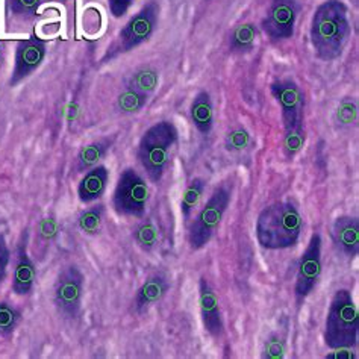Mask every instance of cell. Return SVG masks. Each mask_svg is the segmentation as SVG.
Listing matches in <instances>:
<instances>
[{
  "label": "cell",
  "mask_w": 359,
  "mask_h": 359,
  "mask_svg": "<svg viewBox=\"0 0 359 359\" xmlns=\"http://www.w3.org/2000/svg\"><path fill=\"white\" fill-rule=\"evenodd\" d=\"M159 4L156 0H149L134 17L121 27V31L117 36V41L109 47L107 55L102 58V62H108L123 53L135 50L137 47L152 39L159 23Z\"/></svg>",
  "instance_id": "cell-6"
},
{
  "label": "cell",
  "mask_w": 359,
  "mask_h": 359,
  "mask_svg": "<svg viewBox=\"0 0 359 359\" xmlns=\"http://www.w3.org/2000/svg\"><path fill=\"white\" fill-rule=\"evenodd\" d=\"M83 282L85 278L76 266H67L58 275L53 288V304L64 318H78L82 308Z\"/></svg>",
  "instance_id": "cell-9"
},
{
  "label": "cell",
  "mask_w": 359,
  "mask_h": 359,
  "mask_svg": "<svg viewBox=\"0 0 359 359\" xmlns=\"http://www.w3.org/2000/svg\"><path fill=\"white\" fill-rule=\"evenodd\" d=\"M199 306H201V318L203 327L212 338H220L223 335V318L220 313L219 297H217L211 283L206 278L199 280Z\"/></svg>",
  "instance_id": "cell-14"
},
{
  "label": "cell",
  "mask_w": 359,
  "mask_h": 359,
  "mask_svg": "<svg viewBox=\"0 0 359 359\" xmlns=\"http://www.w3.org/2000/svg\"><path fill=\"white\" fill-rule=\"evenodd\" d=\"M149 96L150 94L147 93L126 87V90L117 97V108L123 114H137L147 105Z\"/></svg>",
  "instance_id": "cell-22"
},
{
  "label": "cell",
  "mask_w": 359,
  "mask_h": 359,
  "mask_svg": "<svg viewBox=\"0 0 359 359\" xmlns=\"http://www.w3.org/2000/svg\"><path fill=\"white\" fill-rule=\"evenodd\" d=\"M258 36V27L253 23H244L235 27L229 35V50L231 53L244 55L253 49Z\"/></svg>",
  "instance_id": "cell-20"
},
{
  "label": "cell",
  "mask_w": 359,
  "mask_h": 359,
  "mask_svg": "<svg viewBox=\"0 0 359 359\" xmlns=\"http://www.w3.org/2000/svg\"><path fill=\"white\" fill-rule=\"evenodd\" d=\"M249 143V134L245 130L240 129V130H235L232 134H229L228 137V149L229 150H241Z\"/></svg>",
  "instance_id": "cell-29"
},
{
  "label": "cell",
  "mask_w": 359,
  "mask_h": 359,
  "mask_svg": "<svg viewBox=\"0 0 359 359\" xmlns=\"http://www.w3.org/2000/svg\"><path fill=\"white\" fill-rule=\"evenodd\" d=\"M135 240L144 250H152L158 241V231L154 228L152 223L141 224L135 232Z\"/></svg>",
  "instance_id": "cell-27"
},
{
  "label": "cell",
  "mask_w": 359,
  "mask_h": 359,
  "mask_svg": "<svg viewBox=\"0 0 359 359\" xmlns=\"http://www.w3.org/2000/svg\"><path fill=\"white\" fill-rule=\"evenodd\" d=\"M103 219H105V205L97 203L79 215L78 226L85 235H96L102 229Z\"/></svg>",
  "instance_id": "cell-24"
},
{
  "label": "cell",
  "mask_w": 359,
  "mask_h": 359,
  "mask_svg": "<svg viewBox=\"0 0 359 359\" xmlns=\"http://www.w3.org/2000/svg\"><path fill=\"white\" fill-rule=\"evenodd\" d=\"M205 188H206V182L201 177L193 179V181L185 188L181 199V212L185 222L191 219V214L194 212L196 206L199 205L202 196L205 193Z\"/></svg>",
  "instance_id": "cell-21"
},
{
  "label": "cell",
  "mask_w": 359,
  "mask_h": 359,
  "mask_svg": "<svg viewBox=\"0 0 359 359\" xmlns=\"http://www.w3.org/2000/svg\"><path fill=\"white\" fill-rule=\"evenodd\" d=\"M9 262H11V250H9L5 235L0 233V287H2V283L6 279Z\"/></svg>",
  "instance_id": "cell-28"
},
{
  "label": "cell",
  "mask_w": 359,
  "mask_h": 359,
  "mask_svg": "<svg viewBox=\"0 0 359 359\" xmlns=\"http://www.w3.org/2000/svg\"><path fill=\"white\" fill-rule=\"evenodd\" d=\"M149 187L134 168H125L112 193V210L120 217L141 219L146 214Z\"/></svg>",
  "instance_id": "cell-8"
},
{
  "label": "cell",
  "mask_w": 359,
  "mask_h": 359,
  "mask_svg": "<svg viewBox=\"0 0 359 359\" xmlns=\"http://www.w3.org/2000/svg\"><path fill=\"white\" fill-rule=\"evenodd\" d=\"M36 282V267L31 257L27 255V240L23 238L18 241L15 249V266L13 275V292L15 296L26 297L31 296Z\"/></svg>",
  "instance_id": "cell-13"
},
{
  "label": "cell",
  "mask_w": 359,
  "mask_h": 359,
  "mask_svg": "<svg viewBox=\"0 0 359 359\" xmlns=\"http://www.w3.org/2000/svg\"><path fill=\"white\" fill-rule=\"evenodd\" d=\"M177 140V128L168 120L155 123L140 138L137 158L152 184H158L163 179L170 161V152L176 146Z\"/></svg>",
  "instance_id": "cell-4"
},
{
  "label": "cell",
  "mask_w": 359,
  "mask_h": 359,
  "mask_svg": "<svg viewBox=\"0 0 359 359\" xmlns=\"http://www.w3.org/2000/svg\"><path fill=\"white\" fill-rule=\"evenodd\" d=\"M158 85V73L152 69H141L132 74L126 87L152 94Z\"/></svg>",
  "instance_id": "cell-26"
},
{
  "label": "cell",
  "mask_w": 359,
  "mask_h": 359,
  "mask_svg": "<svg viewBox=\"0 0 359 359\" xmlns=\"http://www.w3.org/2000/svg\"><path fill=\"white\" fill-rule=\"evenodd\" d=\"M271 96L280 108L283 129V152L294 158L305 144V94L291 79H276L270 85Z\"/></svg>",
  "instance_id": "cell-3"
},
{
  "label": "cell",
  "mask_w": 359,
  "mask_h": 359,
  "mask_svg": "<svg viewBox=\"0 0 359 359\" xmlns=\"http://www.w3.org/2000/svg\"><path fill=\"white\" fill-rule=\"evenodd\" d=\"M304 220L294 202L273 203L262 210L257 220V240L269 250L290 249L299 243Z\"/></svg>",
  "instance_id": "cell-2"
},
{
  "label": "cell",
  "mask_w": 359,
  "mask_h": 359,
  "mask_svg": "<svg viewBox=\"0 0 359 359\" xmlns=\"http://www.w3.org/2000/svg\"><path fill=\"white\" fill-rule=\"evenodd\" d=\"M0 56H2V41H0Z\"/></svg>",
  "instance_id": "cell-32"
},
{
  "label": "cell",
  "mask_w": 359,
  "mask_h": 359,
  "mask_svg": "<svg viewBox=\"0 0 359 359\" xmlns=\"http://www.w3.org/2000/svg\"><path fill=\"white\" fill-rule=\"evenodd\" d=\"M231 199L232 191L228 185L223 184L215 188L214 193L202 206V210L190 226L188 243H190L191 250H201L212 240L226 211H228Z\"/></svg>",
  "instance_id": "cell-7"
},
{
  "label": "cell",
  "mask_w": 359,
  "mask_h": 359,
  "mask_svg": "<svg viewBox=\"0 0 359 359\" xmlns=\"http://www.w3.org/2000/svg\"><path fill=\"white\" fill-rule=\"evenodd\" d=\"M55 2H62L64 4V2H67V0H55Z\"/></svg>",
  "instance_id": "cell-33"
},
{
  "label": "cell",
  "mask_w": 359,
  "mask_h": 359,
  "mask_svg": "<svg viewBox=\"0 0 359 359\" xmlns=\"http://www.w3.org/2000/svg\"><path fill=\"white\" fill-rule=\"evenodd\" d=\"M134 0H108L109 13L114 18H121L128 14Z\"/></svg>",
  "instance_id": "cell-30"
},
{
  "label": "cell",
  "mask_w": 359,
  "mask_h": 359,
  "mask_svg": "<svg viewBox=\"0 0 359 359\" xmlns=\"http://www.w3.org/2000/svg\"><path fill=\"white\" fill-rule=\"evenodd\" d=\"M334 245L347 258L358 257L359 252V220L352 215H341L334 222L330 231Z\"/></svg>",
  "instance_id": "cell-15"
},
{
  "label": "cell",
  "mask_w": 359,
  "mask_h": 359,
  "mask_svg": "<svg viewBox=\"0 0 359 359\" xmlns=\"http://www.w3.org/2000/svg\"><path fill=\"white\" fill-rule=\"evenodd\" d=\"M22 321L20 309L9 302H0V337H11Z\"/></svg>",
  "instance_id": "cell-25"
},
{
  "label": "cell",
  "mask_w": 359,
  "mask_h": 359,
  "mask_svg": "<svg viewBox=\"0 0 359 359\" xmlns=\"http://www.w3.org/2000/svg\"><path fill=\"white\" fill-rule=\"evenodd\" d=\"M109 182V170L105 165L91 167L78 185V197L85 205L100 201Z\"/></svg>",
  "instance_id": "cell-17"
},
{
  "label": "cell",
  "mask_w": 359,
  "mask_h": 359,
  "mask_svg": "<svg viewBox=\"0 0 359 359\" xmlns=\"http://www.w3.org/2000/svg\"><path fill=\"white\" fill-rule=\"evenodd\" d=\"M300 13L297 0H271L261 27L273 44L292 39Z\"/></svg>",
  "instance_id": "cell-10"
},
{
  "label": "cell",
  "mask_w": 359,
  "mask_h": 359,
  "mask_svg": "<svg viewBox=\"0 0 359 359\" xmlns=\"http://www.w3.org/2000/svg\"><path fill=\"white\" fill-rule=\"evenodd\" d=\"M168 290L170 283L167 276L163 275V273H156V275L149 276L143 285L138 288L134 299V306L137 313H147L150 308L159 304V302L165 297Z\"/></svg>",
  "instance_id": "cell-16"
},
{
  "label": "cell",
  "mask_w": 359,
  "mask_h": 359,
  "mask_svg": "<svg viewBox=\"0 0 359 359\" xmlns=\"http://www.w3.org/2000/svg\"><path fill=\"white\" fill-rule=\"evenodd\" d=\"M334 351L335 352L329 353L326 358H334V359H338V358H347V359L355 358V355L351 352V348H334Z\"/></svg>",
  "instance_id": "cell-31"
},
{
  "label": "cell",
  "mask_w": 359,
  "mask_h": 359,
  "mask_svg": "<svg viewBox=\"0 0 359 359\" xmlns=\"http://www.w3.org/2000/svg\"><path fill=\"white\" fill-rule=\"evenodd\" d=\"M47 0H6V13L14 20L29 22L39 14L40 6Z\"/></svg>",
  "instance_id": "cell-23"
},
{
  "label": "cell",
  "mask_w": 359,
  "mask_h": 359,
  "mask_svg": "<svg viewBox=\"0 0 359 359\" xmlns=\"http://www.w3.org/2000/svg\"><path fill=\"white\" fill-rule=\"evenodd\" d=\"M111 143L112 141L105 138V140L94 141V143L88 146H83L79 150L76 163H74V172L81 173V172H85V170H90L94 165H97L99 161H102L108 154Z\"/></svg>",
  "instance_id": "cell-19"
},
{
  "label": "cell",
  "mask_w": 359,
  "mask_h": 359,
  "mask_svg": "<svg viewBox=\"0 0 359 359\" xmlns=\"http://www.w3.org/2000/svg\"><path fill=\"white\" fill-rule=\"evenodd\" d=\"M321 235L316 232L311 237L306 249L299 262V271L294 287L297 305L304 304L305 299L313 292L321 276Z\"/></svg>",
  "instance_id": "cell-11"
},
{
  "label": "cell",
  "mask_w": 359,
  "mask_h": 359,
  "mask_svg": "<svg viewBox=\"0 0 359 359\" xmlns=\"http://www.w3.org/2000/svg\"><path fill=\"white\" fill-rule=\"evenodd\" d=\"M191 120L202 135H210L214 126V105L208 91H199L190 108Z\"/></svg>",
  "instance_id": "cell-18"
},
{
  "label": "cell",
  "mask_w": 359,
  "mask_h": 359,
  "mask_svg": "<svg viewBox=\"0 0 359 359\" xmlns=\"http://www.w3.org/2000/svg\"><path fill=\"white\" fill-rule=\"evenodd\" d=\"M351 34L348 8L343 0H326L317 6L311 18L309 39L320 61L332 62L341 58Z\"/></svg>",
  "instance_id": "cell-1"
},
{
  "label": "cell",
  "mask_w": 359,
  "mask_h": 359,
  "mask_svg": "<svg viewBox=\"0 0 359 359\" xmlns=\"http://www.w3.org/2000/svg\"><path fill=\"white\" fill-rule=\"evenodd\" d=\"M359 317L358 308L351 292L338 290L330 300L326 326L325 343L329 348H352L358 341Z\"/></svg>",
  "instance_id": "cell-5"
},
{
  "label": "cell",
  "mask_w": 359,
  "mask_h": 359,
  "mask_svg": "<svg viewBox=\"0 0 359 359\" xmlns=\"http://www.w3.org/2000/svg\"><path fill=\"white\" fill-rule=\"evenodd\" d=\"M47 53L46 41L40 40L36 35H31L29 39L20 40L15 46V58H14V69L11 78L8 81V85L11 88L20 85L29 76L40 69Z\"/></svg>",
  "instance_id": "cell-12"
}]
</instances>
